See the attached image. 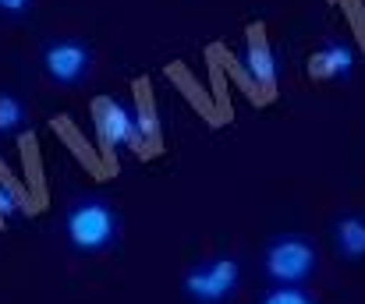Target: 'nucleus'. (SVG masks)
Masks as SVG:
<instances>
[{
	"label": "nucleus",
	"mask_w": 365,
	"mask_h": 304,
	"mask_svg": "<svg viewBox=\"0 0 365 304\" xmlns=\"http://www.w3.org/2000/svg\"><path fill=\"white\" fill-rule=\"evenodd\" d=\"M25 120H29V106H25V100H21L18 93H11V89H0V135L18 131Z\"/></svg>",
	"instance_id": "obj_9"
},
{
	"label": "nucleus",
	"mask_w": 365,
	"mask_h": 304,
	"mask_svg": "<svg viewBox=\"0 0 365 304\" xmlns=\"http://www.w3.org/2000/svg\"><path fill=\"white\" fill-rule=\"evenodd\" d=\"M245 64H248L252 78H255L262 89H273V82H277V61H273V50H269V43L262 39V32H248Z\"/></svg>",
	"instance_id": "obj_8"
},
{
	"label": "nucleus",
	"mask_w": 365,
	"mask_h": 304,
	"mask_svg": "<svg viewBox=\"0 0 365 304\" xmlns=\"http://www.w3.org/2000/svg\"><path fill=\"white\" fill-rule=\"evenodd\" d=\"M259 304H316V298L305 290V287H287V283H273Z\"/></svg>",
	"instance_id": "obj_11"
},
{
	"label": "nucleus",
	"mask_w": 365,
	"mask_h": 304,
	"mask_svg": "<svg viewBox=\"0 0 365 304\" xmlns=\"http://www.w3.org/2000/svg\"><path fill=\"white\" fill-rule=\"evenodd\" d=\"M39 61H43V71H46L50 82H57L64 89H78L89 78L93 46L86 39H78V36H57V39L43 43Z\"/></svg>",
	"instance_id": "obj_3"
},
{
	"label": "nucleus",
	"mask_w": 365,
	"mask_h": 304,
	"mask_svg": "<svg viewBox=\"0 0 365 304\" xmlns=\"http://www.w3.org/2000/svg\"><path fill=\"white\" fill-rule=\"evenodd\" d=\"M181 290H185V298H188L192 304H227L224 290H220V283L213 280L210 262H195V266L185 273Z\"/></svg>",
	"instance_id": "obj_7"
},
{
	"label": "nucleus",
	"mask_w": 365,
	"mask_h": 304,
	"mask_svg": "<svg viewBox=\"0 0 365 304\" xmlns=\"http://www.w3.org/2000/svg\"><path fill=\"white\" fill-rule=\"evenodd\" d=\"M330 237L344 262H365V212H337L330 223Z\"/></svg>",
	"instance_id": "obj_5"
},
{
	"label": "nucleus",
	"mask_w": 365,
	"mask_h": 304,
	"mask_svg": "<svg viewBox=\"0 0 365 304\" xmlns=\"http://www.w3.org/2000/svg\"><path fill=\"white\" fill-rule=\"evenodd\" d=\"M96 127H100V142H103L107 152H118V149H138V145H142L135 110H131L128 103L114 100V96L96 100Z\"/></svg>",
	"instance_id": "obj_4"
},
{
	"label": "nucleus",
	"mask_w": 365,
	"mask_h": 304,
	"mask_svg": "<svg viewBox=\"0 0 365 304\" xmlns=\"http://www.w3.org/2000/svg\"><path fill=\"white\" fill-rule=\"evenodd\" d=\"M316 266H319V251L305 234H277L262 251V273L269 283L305 287L316 276Z\"/></svg>",
	"instance_id": "obj_2"
},
{
	"label": "nucleus",
	"mask_w": 365,
	"mask_h": 304,
	"mask_svg": "<svg viewBox=\"0 0 365 304\" xmlns=\"http://www.w3.org/2000/svg\"><path fill=\"white\" fill-rule=\"evenodd\" d=\"M64 237L75 255H103L121 237V216L103 195H82L64 212Z\"/></svg>",
	"instance_id": "obj_1"
},
{
	"label": "nucleus",
	"mask_w": 365,
	"mask_h": 304,
	"mask_svg": "<svg viewBox=\"0 0 365 304\" xmlns=\"http://www.w3.org/2000/svg\"><path fill=\"white\" fill-rule=\"evenodd\" d=\"M210 269H213V280L220 283L224 298L231 301L235 290H238V283H242V262H238L235 255H217V258L210 262Z\"/></svg>",
	"instance_id": "obj_10"
},
{
	"label": "nucleus",
	"mask_w": 365,
	"mask_h": 304,
	"mask_svg": "<svg viewBox=\"0 0 365 304\" xmlns=\"http://www.w3.org/2000/svg\"><path fill=\"white\" fill-rule=\"evenodd\" d=\"M355 71V50L348 46V43H327V46H319L316 50V57H312V75L316 78H330V82H341V78H348Z\"/></svg>",
	"instance_id": "obj_6"
},
{
	"label": "nucleus",
	"mask_w": 365,
	"mask_h": 304,
	"mask_svg": "<svg viewBox=\"0 0 365 304\" xmlns=\"http://www.w3.org/2000/svg\"><path fill=\"white\" fill-rule=\"evenodd\" d=\"M21 209V195L14 192V184L7 181V177H0V223L7 219V216H14Z\"/></svg>",
	"instance_id": "obj_12"
},
{
	"label": "nucleus",
	"mask_w": 365,
	"mask_h": 304,
	"mask_svg": "<svg viewBox=\"0 0 365 304\" xmlns=\"http://www.w3.org/2000/svg\"><path fill=\"white\" fill-rule=\"evenodd\" d=\"M36 0H0V18L4 21H21L29 11H32Z\"/></svg>",
	"instance_id": "obj_13"
}]
</instances>
